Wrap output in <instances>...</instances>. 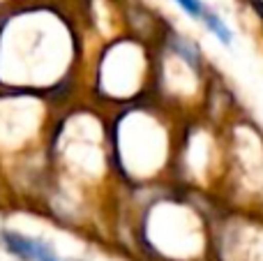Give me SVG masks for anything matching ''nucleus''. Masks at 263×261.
I'll return each mask as SVG.
<instances>
[{"label":"nucleus","mask_w":263,"mask_h":261,"mask_svg":"<svg viewBox=\"0 0 263 261\" xmlns=\"http://www.w3.org/2000/svg\"><path fill=\"white\" fill-rule=\"evenodd\" d=\"M176 3L180 5V7L185 9L192 18H201V21H203L205 12H208V9L203 7V3H201V0H176Z\"/></svg>","instance_id":"nucleus-3"},{"label":"nucleus","mask_w":263,"mask_h":261,"mask_svg":"<svg viewBox=\"0 0 263 261\" xmlns=\"http://www.w3.org/2000/svg\"><path fill=\"white\" fill-rule=\"evenodd\" d=\"M203 23H205V28H208L210 32H213L215 37H217L219 42H222L224 46H229L233 42V32H231V28L224 23V18L222 16H217L215 12H205V16H203Z\"/></svg>","instance_id":"nucleus-2"},{"label":"nucleus","mask_w":263,"mask_h":261,"mask_svg":"<svg viewBox=\"0 0 263 261\" xmlns=\"http://www.w3.org/2000/svg\"><path fill=\"white\" fill-rule=\"evenodd\" d=\"M0 238H3V245L7 248V252L16 254V257L26 261H63L51 245H46L40 238H30V236H23L18 231H3Z\"/></svg>","instance_id":"nucleus-1"}]
</instances>
